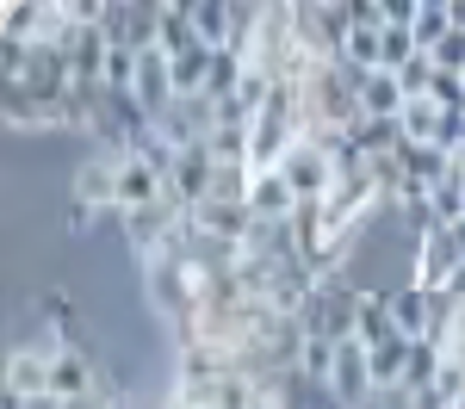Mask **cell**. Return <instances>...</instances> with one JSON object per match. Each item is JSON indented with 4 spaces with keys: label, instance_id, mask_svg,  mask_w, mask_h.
<instances>
[{
    "label": "cell",
    "instance_id": "6da1fadb",
    "mask_svg": "<svg viewBox=\"0 0 465 409\" xmlns=\"http://www.w3.org/2000/svg\"><path fill=\"white\" fill-rule=\"evenodd\" d=\"M360 81L366 74L348 63H317V74L298 87V106H304V131H360L366 106H360Z\"/></svg>",
    "mask_w": 465,
    "mask_h": 409
},
{
    "label": "cell",
    "instance_id": "7a4b0ae2",
    "mask_svg": "<svg viewBox=\"0 0 465 409\" xmlns=\"http://www.w3.org/2000/svg\"><path fill=\"white\" fill-rule=\"evenodd\" d=\"M360 304H366V292H360V286H348L341 273H329V279L317 286V297L304 304L298 329H304V335H317V341H354Z\"/></svg>",
    "mask_w": 465,
    "mask_h": 409
},
{
    "label": "cell",
    "instance_id": "3957f363",
    "mask_svg": "<svg viewBox=\"0 0 465 409\" xmlns=\"http://www.w3.org/2000/svg\"><path fill=\"white\" fill-rule=\"evenodd\" d=\"M280 174H286V186L298 192V205H322L329 199V186L341 180V168H335V155L317 143V137H304V143L292 149L286 161H280Z\"/></svg>",
    "mask_w": 465,
    "mask_h": 409
},
{
    "label": "cell",
    "instance_id": "277c9868",
    "mask_svg": "<svg viewBox=\"0 0 465 409\" xmlns=\"http://www.w3.org/2000/svg\"><path fill=\"white\" fill-rule=\"evenodd\" d=\"M422 292H447V286H460L465 279V260H460V242H453V229H440L429 223L422 236H416V273H410Z\"/></svg>",
    "mask_w": 465,
    "mask_h": 409
},
{
    "label": "cell",
    "instance_id": "5b68a950",
    "mask_svg": "<svg viewBox=\"0 0 465 409\" xmlns=\"http://www.w3.org/2000/svg\"><path fill=\"white\" fill-rule=\"evenodd\" d=\"M106 44L112 50H131V56H143L162 44V6H143V0H106Z\"/></svg>",
    "mask_w": 465,
    "mask_h": 409
},
{
    "label": "cell",
    "instance_id": "8992f818",
    "mask_svg": "<svg viewBox=\"0 0 465 409\" xmlns=\"http://www.w3.org/2000/svg\"><path fill=\"white\" fill-rule=\"evenodd\" d=\"M50 366H56V347H13L6 354V409H25L32 397H50Z\"/></svg>",
    "mask_w": 465,
    "mask_h": 409
},
{
    "label": "cell",
    "instance_id": "52a82bcc",
    "mask_svg": "<svg viewBox=\"0 0 465 409\" xmlns=\"http://www.w3.org/2000/svg\"><path fill=\"white\" fill-rule=\"evenodd\" d=\"M186 223H193L199 236L236 242V248H249V236H254V211H249V205H230V199H205V205H193Z\"/></svg>",
    "mask_w": 465,
    "mask_h": 409
},
{
    "label": "cell",
    "instance_id": "ba28073f",
    "mask_svg": "<svg viewBox=\"0 0 465 409\" xmlns=\"http://www.w3.org/2000/svg\"><path fill=\"white\" fill-rule=\"evenodd\" d=\"M118 161H124V155H87V161H81V168H74V205H81V211H94V205H100V211H118Z\"/></svg>",
    "mask_w": 465,
    "mask_h": 409
},
{
    "label": "cell",
    "instance_id": "9c48e42d",
    "mask_svg": "<svg viewBox=\"0 0 465 409\" xmlns=\"http://www.w3.org/2000/svg\"><path fill=\"white\" fill-rule=\"evenodd\" d=\"M329 391L341 397V409H360L379 385H372V354L360 347V341H341V354H335V372H329Z\"/></svg>",
    "mask_w": 465,
    "mask_h": 409
},
{
    "label": "cell",
    "instance_id": "30bf717a",
    "mask_svg": "<svg viewBox=\"0 0 465 409\" xmlns=\"http://www.w3.org/2000/svg\"><path fill=\"white\" fill-rule=\"evenodd\" d=\"M155 199H168V174L149 155H124L118 161V211H137V205H155Z\"/></svg>",
    "mask_w": 465,
    "mask_h": 409
},
{
    "label": "cell",
    "instance_id": "8fae6325",
    "mask_svg": "<svg viewBox=\"0 0 465 409\" xmlns=\"http://www.w3.org/2000/svg\"><path fill=\"white\" fill-rule=\"evenodd\" d=\"M100 385V366L81 354V347H56V366H50V404H69V397H87Z\"/></svg>",
    "mask_w": 465,
    "mask_h": 409
},
{
    "label": "cell",
    "instance_id": "7c38bea8",
    "mask_svg": "<svg viewBox=\"0 0 465 409\" xmlns=\"http://www.w3.org/2000/svg\"><path fill=\"white\" fill-rule=\"evenodd\" d=\"M397 316H391V292H366V304H360V323H354V341L360 347H379V341H391Z\"/></svg>",
    "mask_w": 465,
    "mask_h": 409
},
{
    "label": "cell",
    "instance_id": "4fadbf2b",
    "mask_svg": "<svg viewBox=\"0 0 465 409\" xmlns=\"http://www.w3.org/2000/svg\"><path fill=\"white\" fill-rule=\"evenodd\" d=\"M391 316H397V329L410 335V341H422L429 335V292L416 286V279H403L391 292Z\"/></svg>",
    "mask_w": 465,
    "mask_h": 409
},
{
    "label": "cell",
    "instance_id": "5bb4252c",
    "mask_svg": "<svg viewBox=\"0 0 465 409\" xmlns=\"http://www.w3.org/2000/svg\"><path fill=\"white\" fill-rule=\"evenodd\" d=\"M360 106H366V118H397L403 112V87H397L391 69H372L366 81H360Z\"/></svg>",
    "mask_w": 465,
    "mask_h": 409
},
{
    "label": "cell",
    "instance_id": "9a60e30c",
    "mask_svg": "<svg viewBox=\"0 0 465 409\" xmlns=\"http://www.w3.org/2000/svg\"><path fill=\"white\" fill-rule=\"evenodd\" d=\"M366 354H372V385H403L416 341H410V335H391V341H379V347H366Z\"/></svg>",
    "mask_w": 465,
    "mask_h": 409
},
{
    "label": "cell",
    "instance_id": "2e32d148",
    "mask_svg": "<svg viewBox=\"0 0 465 409\" xmlns=\"http://www.w3.org/2000/svg\"><path fill=\"white\" fill-rule=\"evenodd\" d=\"M410 32L422 50H434L440 37L453 32V13H447V0H416V13H410Z\"/></svg>",
    "mask_w": 465,
    "mask_h": 409
},
{
    "label": "cell",
    "instance_id": "e0dca14e",
    "mask_svg": "<svg viewBox=\"0 0 465 409\" xmlns=\"http://www.w3.org/2000/svg\"><path fill=\"white\" fill-rule=\"evenodd\" d=\"M199 44V25H193V6H162V44L155 50H168V56H180V50H193Z\"/></svg>",
    "mask_w": 465,
    "mask_h": 409
},
{
    "label": "cell",
    "instance_id": "ac0fdd59",
    "mask_svg": "<svg viewBox=\"0 0 465 409\" xmlns=\"http://www.w3.org/2000/svg\"><path fill=\"white\" fill-rule=\"evenodd\" d=\"M335 354H341V341H317V335H304V347H298V372H304V378H317V385H329Z\"/></svg>",
    "mask_w": 465,
    "mask_h": 409
},
{
    "label": "cell",
    "instance_id": "d6986e66",
    "mask_svg": "<svg viewBox=\"0 0 465 409\" xmlns=\"http://www.w3.org/2000/svg\"><path fill=\"white\" fill-rule=\"evenodd\" d=\"M50 409H124V404H118V391H112L106 378H100L87 397H69V404H50Z\"/></svg>",
    "mask_w": 465,
    "mask_h": 409
},
{
    "label": "cell",
    "instance_id": "ffe728a7",
    "mask_svg": "<svg viewBox=\"0 0 465 409\" xmlns=\"http://www.w3.org/2000/svg\"><path fill=\"white\" fill-rule=\"evenodd\" d=\"M453 242H460V260H465V223H453Z\"/></svg>",
    "mask_w": 465,
    "mask_h": 409
}]
</instances>
